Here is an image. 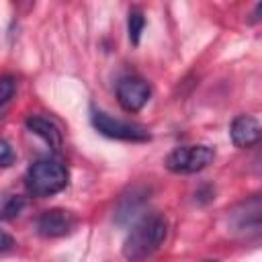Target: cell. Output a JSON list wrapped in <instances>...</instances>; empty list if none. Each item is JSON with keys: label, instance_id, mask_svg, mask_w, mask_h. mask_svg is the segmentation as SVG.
Segmentation results:
<instances>
[{"label": "cell", "instance_id": "6da1fadb", "mask_svg": "<svg viewBox=\"0 0 262 262\" xmlns=\"http://www.w3.org/2000/svg\"><path fill=\"white\" fill-rule=\"evenodd\" d=\"M168 221L162 213H149L141 217L129 231L123 244V256L129 262H141L149 258L166 239Z\"/></svg>", "mask_w": 262, "mask_h": 262}, {"label": "cell", "instance_id": "7a4b0ae2", "mask_svg": "<svg viewBox=\"0 0 262 262\" xmlns=\"http://www.w3.org/2000/svg\"><path fill=\"white\" fill-rule=\"evenodd\" d=\"M27 190L35 196H51L66 188L68 184V168L51 158H41L33 162L25 176Z\"/></svg>", "mask_w": 262, "mask_h": 262}, {"label": "cell", "instance_id": "3957f363", "mask_svg": "<svg viewBox=\"0 0 262 262\" xmlns=\"http://www.w3.org/2000/svg\"><path fill=\"white\" fill-rule=\"evenodd\" d=\"M215 158L209 145H180L166 156V168L174 174H194L207 168Z\"/></svg>", "mask_w": 262, "mask_h": 262}, {"label": "cell", "instance_id": "277c9868", "mask_svg": "<svg viewBox=\"0 0 262 262\" xmlns=\"http://www.w3.org/2000/svg\"><path fill=\"white\" fill-rule=\"evenodd\" d=\"M92 125L98 133H102L104 137L111 139H119V141H135V143H143L149 141V131L143 125L137 123H129V121H121L111 117L104 111H92Z\"/></svg>", "mask_w": 262, "mask_h": 262}, {"label": "cell", "instance_id": "5b68a950", "mask_svg": "<svg viewBox=\"0 0 262 262\" xmlns=\"http://www.w3.org/2000/svg\"><path fill=\"white\" fill-rule=\"evenodd\" d=\"M151 96V88L141 78H123L117 84V100L127 113H137Z\"/></svg>", "mask_w": 262, "mask_h": 262}, {"label": "cell", "instance_id": "8992f818", "mask_svg": "<svg viewBox=\"0 0 262 262\" xmlns=\"http://www.w3.org/2000/svg\"><path fill=\"white\" fill-rule=\"evenodd\" d=\"M78 219L72 211L66 209H49L39 215L37 219V231L43 237H61L68 235L76 227Z\"/></svg>", "mask_w": 262, "mask_h": 262}, {"label": "cell", "instance_id": "52a82bcc", "mask_svg": "<svg viewBox=\"0 0 262 262\" xmlns=\"http://www.w3.org/2000/svg\"><path fill=\"white\" fill-rule=\"evenodd\" d=\"M260 123L250 115H239L231 121L229 135L235 147H252L260 141Z\"/></svg>", "mask_w": 262, "mask_h": 262}, {"label": "cell", "instance_id": "ba28073f", "mask_svg": "<svg viewBox=\"0 0 262 262\" xmlns=\"http://www.w3.org/2000/svg\"><path fill=\"white\" fill-rule=\"evenodd\" d=\"M260 199L258 194H254L252 199L239 203L233 213H231V223L235 231H248L252 229L254 233H258L260 229Z\"/></svg>", "mask_w": 262, "mask_h": 262}, {"label": "cell", "instance_id": "9c48e42d", "mask_svg": "<svg viewBox=\"0 0 262 262\" xmlns=\"http://www.w3.org/2000/svg\"><path fill=\"white\" fill-rule=\"evenodd\" d=\"M27 129L33 131L35 135H39L53 151H57L61 147V131L53 121H49L45 117H39V115H33V117L27 119Z\"/></svg>", "mask_w": 262, "mask_h": 262}, {"label": "cell", "instance_id": "30bf717a", "mask_svg": "<svg viewBox=\"0 0 262 262\" xmlns=\"http://www.w3.org/2000/svg\"><path fill=\"white\" fill-rule=\"evenodd\" d=\"M143 29H145V16H143V12H141L139 8L129 10V18H127V31H129V41H131L133 45H137V43H139Z\"/></svg>", "mask_w": 262, "mask_h": 262}, {"label": "cell", "instance_id": "8fae6325", "mask_svg": "<svg viewBox=\"0 0 262 262\" xmlns=\"http://www.w3.org/2000/svg\"><path fill=\"white\" fill-rule=\"evenodd\" d=\"M25 205H27V201L23 196H16V194L6 196L2 201V205H0V219H14V217H18L20 211L25 209Z\"/></svg>", "mask_w": 262, "mask_h": 262}, {"label": "cell", "instance_id": "7c38bea8", "mask_svg": "<svg viewBox=\"0 0 262 262\" xmlns=\"http://www.w3.org/2000/svg\"><path fill=\"white\" fill-rule=\"evenodd\" d=\"M14 90H16V80L12 76H2L0 78V106H4L12 98Z\"/></svg>", "mask_w": 262, "mask_h": 262}, {"label": "cell", "instance_id": "4fadbf2b", "mask_svg": "<svg viewBox=\"0 0 262 262\" xmlns=\"http://www.w3.org/2000/svg\"><path fill=\"white\" fill-rule=\"evenodd\" d=\"M14 162V149L6 139H0V166L6 168Z\"/></svg>", "mask_w": 262, "mask_h": 262}, {"label": "cell", "instance_id": "5bb4252c", "mask_svg": "<svg viewBox=\"0 0 262 262\" xmlns=\"http://www.w3.org/2000/svg\"><path fill=\"white\" fill-rule=\"evenodd\" d=\"M12 246H14L12 235H8L6 231L0 229V252H8V250H12Z\"/></svg>", "mask_w": 262, "mask_h": 262}, {"label": "cell", "instance_id": "9a60e30c", "mask_svg": "<svg viewBox=\"0 0 262 262\" xmlns=\"http://www.w3.org/2000/svg\"><path fill=\"white\" fill-rule=\"evenodd\" d=\"M205 262H215V260H205Z\"/></svg>", "mask_w": 262, "mask_h": 262}]
</instances>
